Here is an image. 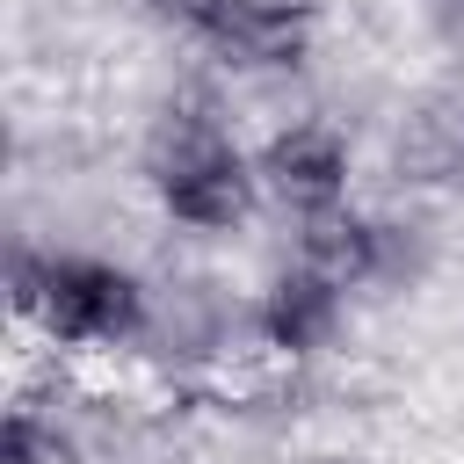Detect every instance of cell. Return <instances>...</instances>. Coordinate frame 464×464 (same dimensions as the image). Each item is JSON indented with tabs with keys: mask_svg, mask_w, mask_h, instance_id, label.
<instances>
[{
	"mask_svg": "<svg viewBox=\"0 0 464 464\" xmlns=\"http://www.w3.org/2000/svg\"><path fill=\"white\" fill-rule=\"evenodd\" d=\"M304 268L326 276L334 290L370 283V276H377V225H362V218H348V210L304 218Z\"/></svg>",
	"mask_w": 464,
	"mask_h": 464,
	"instance_id": "8992f818",
	"label": "cell"
},
{
	"mask_svg": "<svg viewBox=\"0 0 464 464\" xmlns=\"http://www.w3.org/2000/svg\"><path fill=\"white\" fill-rule=\"evenodd\" d=\"M14 312H29V319H44V334L51 341H123V334H138V319H145V297H138V283L123 276V268H109V261H80V254H65V261H14Z\"/></svg>",
	"mask_w": 464,
	"mask_h": 464,
	"instance_id": "6da1fadb",
	"label": "cell"
},
{
	"mask_svg": "<svg viewBox=\"0 0 464 464\" xmlns=\"http://www.w3.org/2000/svg\"><path fill=\"white\" fill-rule=\"evenodd\" d=\"M334 319H341V290H334L326 276H312V268H290V276L268 290V304H261V334H268L276 348H290V355L319 348V341L334 334Z\"/></svg>",
	"mask_w": 464,
	"mask_h": 464,
	"instance_id": "5b68a950",
	"label": "cell"
},
{
	"mask_svg": "<svg viewBox=\"0 0 464 464\" xmlns=\"http://www.w3.org/2000/svg\"><path fill=\"white\" fill-rule=\"evenodd\" d=\"M152 181H160L167 210L188 218V225H239L254 210V181H246L239 152L196 109H174L152 130Z\"/></svg>",
	"mask_w": 464,
	"mask_h": 464,
	"instance_id": "7a4b0ae2",
	"label": "cell"
},
{
	"mask_svg": "<svg viewBox=\"0 0 464 464\" xmlns=\"http://www.w3.org/2000/svg\"><path fill=\"white\" fill-rule=\"evenodd\" d=\"M0 464H65V442L36 428V413H14L0 435Z\"/></svg>",
	"mask_w": 464,
	"mask_h": 464,
	"instance_id": "52a82bcc",
	"label": "cell"
},
{
	"mask_svg": "<svg viewBox=\"0 0 464 464\" xmlns=\"http://www.w3.org/2000/svg\"><path fill=\"white\" fill-rule=\"evenodd\" d=\"M188 22L254 65H290L304 51L312 0H188Z\"/></svg>",
	"mask_w": 464,
	"mask_h": 464,
	"instance_id": "3957f363",
	"label": "cell"
},
{
	"mask_svg": "<svg viewBox=\"0 0 464 464\" xmlns=\"http://www.w3.org/2000/svg\"><path fill=\"white\" fill-rule=\"evenodd\" d=\"M261 174L276 181L283 203H297L304 218H319V210H341V188H348V145H341V130H326V123H297V130H283V138L268 145Z\"/></svg>",
	"mask_w": 464,
	"mask_h": 464,
	"instance_id": "277c9868",
	"label": "cell"
}]
</instances>
